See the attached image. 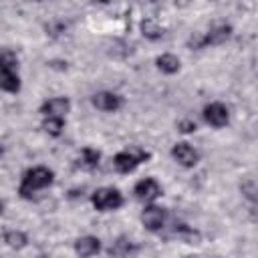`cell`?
I'll list each match as a JSON object with an SVG mask.
<instances>
[{
    "label": "cell",
    "mask_w": 258,
    "mask_h": 258,
    "mask_svg": "<svg viewBox=\"0 0 258 258\" xmlns=\"http://www.w3.org/2000/svg\"><path fill=\"white\" fill-rule=\"evenodd\" d=\"M101 250V240L97 236H83L75 242V252L83 258L87 256H95L97 252Z\"/></svg>",
    "instance_id": "cell-12"
},
{
    "label": "cell",
    "mask_w": 258,
    "mask_h": 258,
    "mask_svg": "<svg viewBox=\"0 0 258 258\" xmlns=\"http://www.w3.org/2000/svg\"><path fill=\"white\" fill-rule=\"evenodd\" d=\"M91 103L95 109H99L103 113H115L123 107V97L113 91H99L91 97Z\"/></svg>",
    "instance_id": "cell-10"
},
{
    "label": "cell",
    "mask_w": 258,
    "mask_h": 258,
    "mask_svg": "<svg viewBox=\"0 0 258 258\" xmlns=\"http://www.w3.org/2000/svg\"><path fill=\"white\" fill-rule=\"evenodd\" d=\"M42 129L50 135V137H58L64 129V117H44L42 121Z\"/></svg>",
    "instance_id": "cell-16"
},
{
    "label": "cell",
    "mask_w": 258,
    "mask_h": 258,
    "mask_svg": "<svg viewBox=\"0 0 258 258\" xmlns=\"http://www.w3.org/2000/svg\"><path fill=\"white\" fill-rule=\"evenodd\" d=\"M26 242H28V238H26V234L20 232V230H6V232H4V244H6L8 248H12V250L24 248Z\"/></svg>",
    "instance_id": "cell-15"
},
{
    "label": "cell",
    "mask_w": 258,
    "mask_h": 258,
    "mask_svg": "<svg viewBox=\"0 0 258 258\" xmlns=\"http://www.w3.org/2000/svg\"><path fill=\"white\" fill-rule=\"evenodd\" d=\"M230 36H232V26H230V24H218V26H212L204 36L191 38V40H189V46H194V48L218 46V44L226 42Z\"/></svg>",
    "instance_id": "cell-5"
},
{
    "label": "cell",
    "mask_w": 258,
    "mask_h": 258,
    "mask_svg": "<svg viewBox=\"0 0 258 258\" xmlns=\"http://www.w3.org/2000/svg\"><path fill=\"white\" fill-rule=\"evenodd\" d=\"M91 204L97 212H115L123 206V194L117 187L105 185L91 194Z\"/></svg>",
    "instance_id": "cell-3"
},
{
    "label": "cell",
    "mask_w": 258,
    "mask_h": 258,
    "mask_svg": "<svg viewBox=\"0 0 258 258\" xmlns=\"http://www.w3.org/2000/svg\"><path fill=\"white\" fill-rule=\"evenodd\" d=\"M36 2H42V0H36Z\"/></svg>",
    "instance_id": "cell-22"
},
{
    "label": "cell",
    "mask_w": 258,
    "mask_h": 258,
    "mask_svg": "<svg viewBox=\"0 0 258 258\" xmlns=\"http://www.w3.org/2000/svg\"><path fill=\"white\" fill-rule=\"evenodd\" d=\"M202 117H204V121L210 125V127H216V129H220V127H226L228 125V121H230V111H228V107L224 105V103H208L206 107H204V111H202Z\"/></svg>",
    "instance_id": "cell-7"
},
{
    "label": "cell",
    "mask_w": 258,
    "mask_h": 258,
    "mask_svg": "<svg viewBox=\"0 0 258 258\" xmlns=\"http://www.w3.org/2000/svg\"><path fill=\"white\" fill-rule=\"evenodd\" d=\"M155 64H157V69H159L161 73H165V75H175V73L179 71V67H181L179 58H177L175 54H171V52L159 54V56L155 58Z\"/></svg>",
    "instance_id": "cell-14"
},
{
    "label": "cell",
    "mask_w": 258,
    "mask_h": 258,
    "mask_svg": "<svg viewBox=\"0 0 258 258\" xmlns=\"http://www.w3.org/2000/svg\"><path fill=\"white\" fill-rule=\"evenodd\" d=\"M240 189L244 191V196H246L248 200L258 202V183H256V181H246L244 185H240Z\"/></svg>",
    "instance_id": "cell-19"
},
{
    "label": "cell",
    "mask_w": 258,
    "mask_h": 258,
    "mask_svg": "<svg viewBox=\"0 0 258 258\" xmlns=\"http://www.w3.org/2000/svg\"><path fill=\"white\" fill-rule=\"evenodd\" d=\"M149 159V153L139 149V147H133V149H125V151H119L115 153L113 157V167L119 171V173H131L135 171L143 161Z\"/></svg>",
    "instance_id": "cell-4"
},
{
    "label": "cell",
    "mask_w": 258,
    "mask_h": 258,
    "mask_svg": "<svg viewBox=\"0 0 258 258\" xmlns=\"http://www.w3.org/2000/svg\"><path fill=\"white\" fill-rule=\"evenodd\" d=\"M133 194H135V198H137L139 202H143V204H153V202L163 194V189H161V185H159V181H157L155 177H143V179H139V181L135 183Z\"/></svg>",
    "instance_id": "cell-6"
},
{
    "label": "cell",
    "mask_w": 258,
    "mask_h": 258,
    "mask_svg": "<svg viewBox=\"0 0 258 258\" xmlns=\"http://www.w3.org/2000/svg\"><path fill=\"white\" fill-rule=\"evenodd\" d=\"M20 77H18V58L12 50L4 48L0 54V89L4 93H18L20 91Z\"/></svg>",
    "instance_id": "cell-2"
},
{
    "label": "cell",
    "mask_w": 258,
    "mask_h": 258,
    "mask_svg": "<svg viewBox=\"0 0 258 258\" xmlns=\"http://www.w3.org/2000/svg\"><path fill=\"white\" fill-rule=\"evenodd\" d=\"M69 111H71V101L67 97H52L40 105L42 117H67Z\"/></svg>",
    "instance_id": "cell-11"
},
{
    "label": "cell",
    "mask_w": 258,
    "mask_h": 258,
    "mask_svg": "<svg viewBox=\"0 0 258 258\" xmlns=\"http://www.w3.org/2000/svg\"><path fill=\"white\" fill-rule=\"evenodd\" d=\"M54 181V171L44 167V165H34V167H28L20 179V185H18V196L22 200H32L38 191L50 187Z\"/></svg>",
    "instance_id": "cell-1"
},
{
    "label": "cell",
    "mask_w": 258,
    "mask_h": 258,
    "mask_svg": "<svg viewBox=\"0 0 258 258\" xmlns=\"http://www.w3.org/2000/svg\"><path fill=\"white\" fill-rule=\"evenodd\" d=\"M141 30H143V36L149 38V40H157V38L163 36V30H161V28L155 24V20H151V18H147V20L141 22Z\"/></svg>",
    "instance_id": "cell-17"
},
{
    "label": "cell",
    "mask_w": 258,
    "mask_h": 258,
    "mask_svg": "<svg viewBox=\"0 0 258 258\" xmlns=\"http://www.w3.org/2000/svg\"><path fill=\"white\" fill-rule=\"evenodd\" d=\"M165 218H167L165 210L155 204H147L145 210L141 212V224L149 232H161L165 226Z\"/></svg>",
    "instance_id": "cell-9"
},
{
    "label": "cell",
    "mask_w": 258,
    "mask_h": 258,
    "mask_svg": "<svg viewBox=\"0 0 258 258\" xmlns=\"http://www.w3.org/2000/svg\"><path fill=\"white\" fill-rule=\"evenodd\" d=\"M99 2H109V0H99Z\"/></svg>",
    "instance_id": "cell-21"
},
{
    "label": "cell",
    "mask_w": 258,
    "mask_h": 258,
    "mask_svg": "<svg viewBox=\"0 0 258 258\" xmlns=\"http://www.w3.org/2000/svg\"><path fill=\"white\" fill-rule=\"evenodd\" d=\"M129 252H135V246L131 242H127V240H119L109 248V254H113V256H125Z\"/></svg>",
    "instance_id": "cell-18"
},
{
    "label": "cell",
    "mask_w": 258,
    "mask_h": 258,
    "mask_svg": "<svg viewBox=\"0 0 258 258\" xmlns=\"http://www.w3.org/2000/svg\"><path fill=\"white\" fill-rule=\"evenodd\" d=\"M171 157H173L181 167L191 169V167H196L198 161H200V151H198L194 145H189L187 141H179V143H175V145L171 147Z\"/></svg>",
    "instance_id": "cell-8"
},
{
    "label": "cell",
    "mask_w": 258,
    "mask_h": 258,
    "mask_svg": "<svg viewBox=\"0 0 258 258\" xmlns=\"http://www.w3.org/2000/svg\"><path fill=\"white\" fill-rule=\"evenodd\" d=\"M177 129H179L181 133H194V131L198 129V125H196L194 119H181V121L177 123Z\"/></svg>",
    "instance_id": "cell-20"
},
{
    "label": "cell",
    "mask_w": 258,
    "mask_h": 258,
    "mask_svg": "<svg viewBox=\"0 0 258 258\" xmlns=\"http://www.w3.org/2000/svg\"><path fill=\"white\" fill-rule=\"evenodd\" d=\"M99 161H101V153L93 147H85V149H81V153L77 157V167H81L85 171H93L99 167Z\"/></svg>",
    "instance_id": "cell-13"
}]
</instances>
